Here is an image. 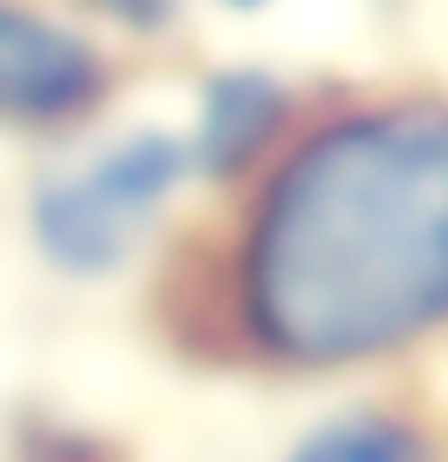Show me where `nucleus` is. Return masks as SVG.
Segmentation results:
<instances>
[{"label": "nucleus", "instance_id": "2", "mask_svg": "<svg viewBox=\"0 0 448 462\" xmlns=\"http://www.w3.org/2000/svg\"><path fill=\"white\" fill-rule=\"evenodd\" d=\"M191 179L185 139L159 133H125L99 145L87 165L47 172L27 199V231L33 251L47 258L59 278H113L133 258L139 231L159 218V205Z\"/></svg>", "mask_w": 448, "mask_h": 462}, {"label": "nucleus", "instance_id": "5", "mask_svg": "<svg viewBox=\"0 0 448 462\" xmlns=\"http://www.w3.org/2000/svg\"><path fill=\"white\" fill-rule=\"evenodd\" d=\"M284 462H429V449L409 423L356 410V416H336V423H316Z\"/></svg>", "mask_w": 448, "mask_h": 462}, {"label": "nucleus", "instance_id": "3", "mask_svg": "<svg viewBox=\"0 0 448 462\" xmlns=\"http://www.w3.org/2000/svg\"><path fill=\"white\" fill-rule=\"evenodd\" d=\"M105 87L113 67L87 33L0 0V125H73L105 99Z\"/></svg>", "mask_w": 448, "mask_h": 462}, {"label": "nucleus", "instance_id": "7", "mask_svg": "<svg viewBox=\"0 0 448 462\" xmlns=\"http://www.w3.org/2000/svg\"><path fill=\"white\" fill-rule=\"evenodd\" d=\"M224 7H264V0H224Z\"/></svg>", "mask_w": 448, "mask_h": 462}, {"label": "nucleus", "instance_id": "4", "mask_svg": "<svg viewBox=\"0 0 448 462\" xmlns=\"http://www.w3.org/2000/svg\"><path fill=\"white\" fill-rule=\"evenodd\" d=\"M290 119V87L264 67H224L198 87V125H191L185 152H191V172L205 179H238L251 172L277 133Z\"/></svg>", "mask_w": 448, "mask_h": 462}, {"label": "nucleus", "instance_id": "1", "mask_svg": "<svg viewBox=\"0 0 448 462\" xmlns=\"http://www.w3.org/2000/svg\"><path fill=\"white\" fill-rule=\"evenodd\" d=\"M231 318L277 370H350L448 324V99L330 113L270 165Z\"/></svg>", "mask_w": 448, "mask_h": 462}, {"label": "nucleus", "instance_id": "6", "mask_svg": "<svg viewBox=\"0 0 448 462\" xmlns=\"http://www.w3.org/2000/svg\"><path fill=\"white\" fill-rule=\"evenodd\" d=\"M79 7H93V14H105V20H119L125 33H165V27L178 20L185 0H79Z\"/></svg>", "mask_w": 448, "mask_h": 462}]
</instances>
